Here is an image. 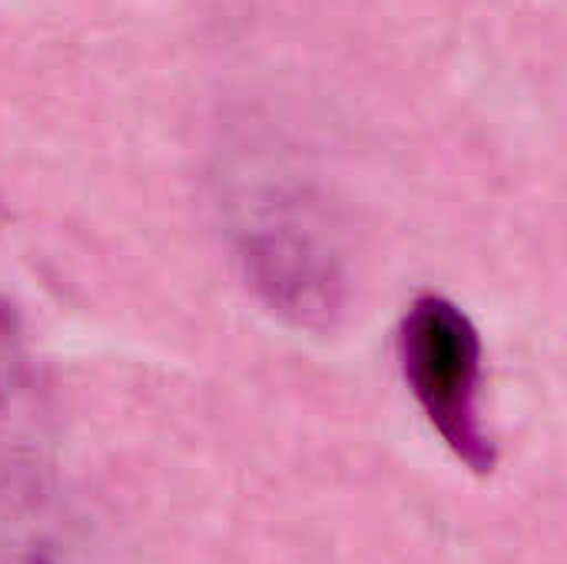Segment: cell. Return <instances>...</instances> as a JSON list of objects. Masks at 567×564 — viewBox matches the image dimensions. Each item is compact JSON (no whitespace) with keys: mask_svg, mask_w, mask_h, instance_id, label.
I'll list each match as a JSON object with an SVG mask.
<instances>
[{"mask_svg":"<svg viewBox=\"0 0 567 564\" xmlns=\"http://www.w3.org/2000/svg\"><path fill=\"white\" fill-rule=\"evenodd\" d=\"M0 564H106L86 519L37 479L0 475Z\"/></svg>","mask_w":567,"mask_h":564,"instance_id":"cell-3","label":"cell"},{"mask_svg":"<svg viewBox=\"0 0 567 564\" xmlns=\"http://www.w3.org/2000/svg\"><path fill=\"white\" fill-rule=\"evenodd\" d=\"M246 276L279 312L322 322L342 299V266L312 189L282 163L249 156L229 186Z\"/></svg>","mask_w":567,"mask_h":564,"instance_id":"cell-1","label":"cell"},{"mask_svg":"<svg viewBox=\"0 0 567 564\" xmlns=\"http://www.w3.org/2000/svg\"><path fill=\"white\" fill-rule=\"evenodd\" d=\"M405 379L432 429L475 472H492L495 445L482 429V339L472 319L442 296H422L402 322Z\"/></svg>","mask_w":567,"mask_h":564,"instance_id":"cell-2","label":"cell"},{"mask_svg":"<svg viewBox=\"0 0 567 564\" xmlns=\"http://www.w3.org/2000/svg\"><path fill=\"white\" fill-rule=\"evenodd\" d=\"M27 386V349L17 312L0 299V416L20 399Z\"/></svg>","mask_w":567,"mask_h":564,"instance_id":"cell-4","label":"cell"}]
</instances>
